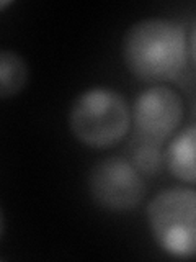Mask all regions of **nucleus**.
<instances>
[{"instance_id":"nucleus-1","label":"nucleus","mask_w":196,"mask_h":262,"mask_svg":"<svg viewBox=\"0 0 196 262\" xmlns=\"http://www.w3.org/2000/svg\"><path fill=\"white\" fill-rule=\"evenodd\" d=\"M193 46L185 30L167 18H145L131 27L122 39V59L129 72L144 82L177 79L188 64Z\"/></svg>"},{"instance_id":"nucleus-2","label":"nucleus","mask_w":196,"mask_h":262,"mask_svg":"<svg viewBox=\"0 0 196 262\" xmlns=\"http://www.w3.org/2000/svg\"><path fill=\"white\" fill-rule=\"evenodd\" d=\"M131 123L125 97L108 87H93L74 100L69 113L72 135L93 149H106L126 136Z\"/></svg>"},{"instance_id":"nucleus-3","label":"nucleus","mask_w":196,"mask_h":262,"mask_svg":"<svg viewBox=\"0 0 196 262\" xmlns=\"http://www.w3.org/2000/svg\"><path fill=\"white\" fill-rule=\"evenodd\" d=\"M147 220L155 243L167 254L190 259L196 252V192L172 187L147 205Z\"/></svg>"},{"instance_id":"nucleus-4","label":"nucleus","mask_w":196,"mask_h":262,"mask_svg":"<svg viewBox=\"0 0 196 262\" xmlns=\"http://www.w3.org/2000/svg\"><path fill=\"white\" fill-rule=\"evenodd\" d=\"M88 190L102 208L129 211L142 202L145 184L142 174L122 158H106L96 162L88 176Z\"/></svg>"},{"instance_id":"nucleus-5","label":"nucleus","mask_w":196,"mask_h":262,"mask_svg":"<svg viewBox=\"0 0 196 262\" xmlns=\"http://www.w3.org/2000/svg\"><path fill=\"white\" fill-rule=\"evenodd\" d=\"M182 118V97L175 90L163 85L142 92L133 106L136 133L160 144L175 133Z\"/></svg>"},{"instance_id":"nucleus-6","label":"nucleus","mask_w":196,"mask_h":262,"mask_svg":"<svg viewBox=\"0 0 196 262\" xmlns=\"http://www.w3.org/2000/svg\"><path fill=\"white\" fill-rule=\"evenodd\" d=\"M194 141H196V128L190 125L182 129L172 139L163 152V164L168 167L170 174L180 182L193 185L196 180L194 169Z\"/></svg>"},{"instance_id":"nucleus-7","label":"nucleus","mask_w":196,"mask_h":262,"mask_svg":"<svg viewBox=\"0 0 196 262\" xmlns=\"http://www.w3.org/2000/svg\"><path fill=\"white\" fill-rule=\"evenodd\" d=\"M28 77L27 61L18 53L0 49V98L18 95L28 84Z\"/></svg>"},{"instance_id":"nucleus-8","label":"nucleus","mask_w":196,"mask_h":262,"mask_svg":"<svg viewBox=\"0 0 196 262\" xmlns=\"http://www.w3.org/2000/svg\"><path fill=\"white\" fill-rule=\"evenodd\" d=\"M129 152L131 164L144 176H155L163 167V151L160 143L151 141L136 133L131 141Z\"/></svg>"},{"instance_id":"nucleus-9","label":"nucleus","mask_w":196,"mask_h":262,"mask_svg":"<svg viewBox=\"0 0 196 262\" xmlns=\"http://www.w3.org/2000/svg\"><path fill=\"white\" fill-rule=\"evenodd\" d=\"M4 226H5V220H4V211L0 208V237L4 234Z\"/></svg>"},{"instance_id":"nucleus-10","label":"nucleus","mask_w":196,"mask_h":262,"mask_svg":"<svg viewBox=\"0 0 196 262\" xmlns=\"http://www.w3.org/2000/svg\"><path fill=\"white\" fill-rule=\"evenodd\" d=\"M7 5H10V2H4V0H0V10H2V8H5Z\"/></svg>"}]
</instances>
